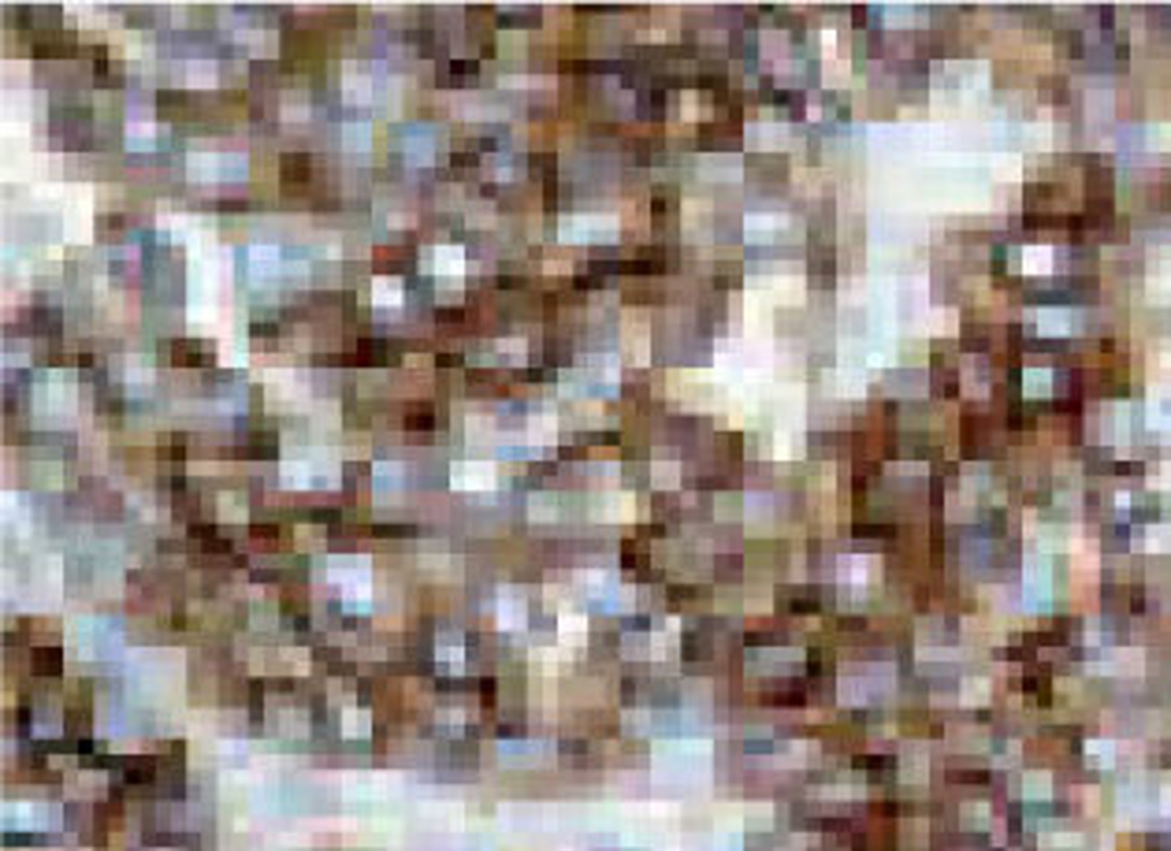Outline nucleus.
I'll list each match as a JSON object with an SVG mask.
<instances>
[{"instance_id":"1","label":"nucleus","mask_w":1171,"mask_h":851,"mask_svg":"<svg viewBox=\"0 0 1171 851\" xmlns=\"http://www.w3.org/2000/svg\"><path fill=\"white\" fill-rule=\"evenodd\" d=\"M48 814H53V811L41 807V804H8V807H4L8 825H48V821H45Z\"/></svg>"},{"instance_id":"2","label":"nucleus","mask_w":1171,"mask_h":851,"mask_svg":"<svg viewBox=\"0 0 1171 851\" xmlns=\"http://www.w3.org/2000/svg\"><path fill=\"white\" fill-rule=\"evenodd\" d=\"M368 725H372L368 710H361V707H350V710H346V733H350V736H365V733H368Z\"/></svg>"}]
</instances>
